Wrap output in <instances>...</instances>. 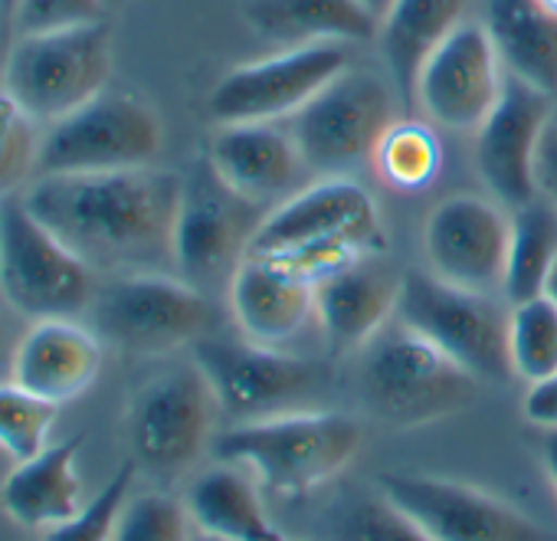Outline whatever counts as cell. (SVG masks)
Returning a JSON list of instances; mask_svg holds the SVG:
<instances>
[{"label": "cell", "mask_w": 557, "mask_h": 541, "mask_svg": "<svg viewBox=\"0 0 557 541\" xmlns=\"http://www.w3.org/2000/svg\"><path fill=\"white\" fill-rule=\"evenodd\" d=\"M466 0H394L381 21L377 40L400 99L413 106V89L423 63L462 24Z\"/></svg>", "instance_id": "obj_26"}, {"label": "cell", "mask_w": 557, "mask_h": 541, "mask_svg": "<svg viewBox=\"0 0 557 541\" xmlns=\"http://www.w3.org/2000/svg\"><path fill=\"white\" fill-rule=\"evenodd\" d=\"M534 174H537V194L557 207V122H550L544 138H541Z\"/></svg>", "instance_id": "obj_38"}, {"label": "cell", "mask_w": 557, "mask_h": 541, "mask_svg": "<svg viewBox=\"0 0 557 541\" xmlns=\"http://www.w3.org/2000/svg\"><path fill=\"white\" fill-rule=\"evenodd\" d=\"M397 319L479 381L498 384L515 374L508 358V316L492 293L459 290L413 269L400 280Z\"/></svg>", "instance_id": "obj_10"}, {"label": "cell", "mask_w": 557, "mask_h": 541, "mask_svg": "<svg viewBox=\"0 0 557 541\" xmlns=\"http://www.w3.org/2000/svg\"><path fill=\"white\" fill-rule=\"evenodd\" d=\"M99 276L27 207L24 194L0 200V303L24 322L79 319Z\"/></svg>", "instance_id": "obj_4"}, {"label": "cell", "mask_w": 557, "mask_h": 541, "mask_svg": "<svg viewBox=\"0 0 557 541\" xmlns=\"http://www.w3.org/2000/svg\"><path fill=\"white\" fill-rule=\"evenodd\" d=\"M364 430L335 410H299L249 423H230L213 437V456L236 463L269 489L302 495L335 479L361 450Z\"/></svg>", "instance_id": "obj_2"}, {"label": "cell", "mask_w": 557, "mask_h": 541, "mask_svg": "<svg viewBox=\"0 0 557 541\" xmlns=\"http://www.w3.org/2000/svg\"><path fill=\"white\" fill-rule=\"evenodd\" d=\"M358 355V391L364 407L397 430L436 423L466 410L482 384L397 316Z\"/></svg>", "instance_id": "obj_3"}, {"label": "cell", "mask_w": 557, "mask_h": 541, "mask_svg": "<svg viewBox=\"0 0 557 541\" xmlns=\"http://www.w3.org/2000/svg\"><path fill=\"white\" fill-rule=\"evenodd\" d=\"M57 404L40 401L14 381H0V453L24 463L50 446Z\"/></svg>", "instance_id": "obj_33"}, {"label": "cell", "mask_w": 557, "mask_h": 541, "mask_svg": "<svg viewBox=\"0 0 557 541\" xmlns=\"http://www.w3.org/2000/svg\"><path fill=\"white\" fill-rule=\"evenodd\" d=\"M505 86L502 60L482 24L462 21L423 63L413 106L449 132H475L495 109Z\"/></svg>", "instance_id": "obj_17"}, {"label": "cell", "mask_w": 557, "mask_h": 541, "mask_svg": "<svg viewBox=\"0 0 557 541\" xmlns=\"http://www.w3.org/2000/svg\"><path fill=\"white\" fill-rule=\"evenodd\" d=\"M112 34L102 21L14 34L0 86L40 125H53L109 89Z\"/></svg>", "instance_id": "obj_5"}, {"label": "cell", "mask_w": 557, "mask_h": 541, "mask_svg": "<svg viewBox=\"0 0 557 541\" xmlns=\"http://www.w3.org/2000/svg\"><path fill=\"white\" fill-rule=\"evenodd\" d=\"M79 446L83 437H70L50 443L37 456L14 463L8 479L0 482V505L4 512L37 531H50L70 521L83 505V479H79Z\"/></svg>", "instance_id": "obj_23"}, {"label": "cell", "mask_w": 557, "mask_h": 541, "mask_svg": "<svg viewBox=\"0 0 557 541\" xmlns=\"http://www.w3.org/2000/svg\"><path fill=\"white\" fill-rule=\"evenodd\" d=\"M40 122L0 86V200L24 194L40 177Z\"/></svg>", "instance_id": "obj_31"}, {"label": "cell", "mask_w": 557, "mask_h": 541, "mask_svg": "<svg viewBox=\"0 0 557 541\" xmlns=\"http://www.w3.org/2000/svg\"><path fill=\"white\" fill-rule=\"evenodd\" d=\"M508 358L511 371L528 384L557 371V306L547 293L511 306Z\"/></svg>", "instance_id": "obj_30"}, {"label": "cell", "mask_w": 557, "mask_h": 541, "mask_svg": "<svg viewBox=\"0 0 557 541\" xmlns=\"http://www.w3.org/2000/svg\"><path fill=\"white\" fill-rule=\"evenodd\" d=\"M24 329H27V322L0 303V381H11L14 352H17V342H21Z\"/></svg>", "instance_id": "obj_39"}, {"label": "cell", "mask_w": 557, "mask_h": 541, "mask_svg": "<svg viewBox=\"0 0 557 541\" xmlns=\"http://www.w3.org/2000/svg\"><path fill=\"white\" fill-rule=\"evenodd\" d=\"M550 122L554 96L505 73L495 109L475 128V171L505 210L537 197V148Z\"/></svg>", "instance_id": "obj_16"}, {"label": "cell", "mask_w": 557, "mask_h": 541, "mask_svg": "<svg viewBox=\"0 0 557 541\" xmlns=\"http://www.w3.org/2000/svg\"><path fill=\"white\" fill-rule=\"evenodd\" d=\"M187 512L197 531L226 541H283L259 499V489L236 463H220L200 472L187 489Z\"/></svg>", "instance_id": "obj_27"}, {"label": "cell", "mask_w": 557, "mask_h": 541, "mask_svg": "<svg viewBox=\"0 0 557 541\" xmlns=\"http://www.w3.org/2000/svg\"><path fill=\"white\" fill-rule=\"evenodd\" d=\"M338 243L361 253H384V223L374 197L351 177H319L262 217L249 253L275 256L302 246Z\"/></svg>", "instance_id": "obj_14"}, {"label": "cell", "mask_w": 557, "mask_h": 541, "mask_svg": "<svg viewBox=\"0 0 557 541\" xmlns=\"http://www.w3.org/2000/svg\"><path fill=\"white\" fill-rule=\"evenodd\" d=\"M537 4H541L544 11H550V14L557 17V0H537Z\"/></svg>", "instance_id": "obj_47"}, {"label": "cell", "mask_w": 557, "mask_h": 541, "mask_svg": "<svg viewBox=\"0 0 557 541\" xmlns=\"http://www.w3.org/2000/svg\"><path fill=\"white\" fill-rule=\"evenodd\" d=\"M397 86L371 70L348 66L325 83L286 128L309 168L319 177H348L374 158L377 142L397 122Z\"/></svg>", "instance_id": "obj_7"}, {"label": "cell", "mask_w": 557, "mask_h": 541, "mask_svg": "<svg viewBox=\"0 0 557 541\" xmlns=\"http://www.w3.org/2000/svg\"><path fill=\"white\" fill-rule=\"evenodd\" d=\"M0 8L8 11V17H11V24H14V11H17V0H0Z\"/></svg>", "instance_id": "obj_44"}, {"label": "cell", "mask_w": 557, "mask_h": 541, "mask_svg": "<svg viewBox=\"0 0 557 541\" xmlns=\"http://www.w3.org/2000/svg\"><path fill=\"white\" fill-rule=\"evenodd\" d=\"M226 290L243 339L259 345L283 348L315 316V283L272 256L246 253Z\"/></svg>", "instance_id": "obj_21"}, {"label": "cell", "mask_w": 557, "mask_h": 541, "mask_svg": "<svg viewBox=\"0 0 557 541\" xmlns=\"http://www.w3.org/2000/svg\"><path fill=\"white\" fill-rule=\"evenodd\" d=\"M249 27L278 47L309 44H361L374 40L381 24L358 0H249Z\"/></svg>", "instance_id": "obj_24"}, {"label": "cell", "mask_w": 557, "mask_h": 541, "mask_svg": "<svg viewBox=\"0 0 557 541\" xmlns=\"http://www.w3.org/2000/svg\"><path fill=\"white\" fill-rule=\"evenodd\" d=\"M102 4H106V11H119V8L128 4V0H102Z\"/></svg>", "instance_id": "obj_46"}, {"label": "cell", "mask_w": 557, "mask_h": 541, "mask_svg": "<svg viewBox=\"0 0 557 541\" xmlns=\"http://www.w3.org/2000/svg\"><path fill=\"white\" fill-rule=\"evenodd\" d=\"M99 368L102 342L89 325L76 319H40L27 322L17 342L11 381L40 401L63 407L96 384Z\"/></svg>", "instance_id": "obj_20"}, {"label": "cell", "mask_w": 557, "mask_h": 541, "mask_svg": "<svg viewBox=\"0 0 557 541\" xmlns=\"http://www.w3.org/2000/svg\"><path fill=\"white\" fill-rule=\"evenodd\" d=\"M207 161L223 177V184L259 207L275 197H286L309 171L289 128L275 122L220 125Z\"/></svg>", "instance_id": "obj_22"}, {"label": "cell", "mask_w": 557, "mask_h": 541, "mask_svg": "<svg viewBox=\"0 0 557 541\" xmlns=\"http://www.w3.org/2000/svg\"><path fill=\"white\" fill-rule=\"evenodd\" d=\"M554 122H557V99H554Z\"/></svg>", "instance_id": "obj_48"}, {"label": "cell", "mask_w": 557, "mask_h": 541, "mask_svg": "<svg viewBox=\"0 0 557 541\" xmlns=\"http://www.w3.org/2000/svg\"><path fill=\"white\" fill-rule=\"evenodd\" d=\"M508 230L511 213L502 210L498 200H485L475 194L440 200L423 230L430 273L449 286L472 293L502 290Z\"/></svg>", "instance_id": "obj_18"}, {"label": "cell", "mask_w": 557, "mask_h": 541, "mask_svg": "<svg viewBox=\"0 0 557 541\" xmlns=\"http://www.w3.org/2000/svg\"><path fill=\"white\" fill-rule=\"evenodd\" d=\"M550 299H554V306H557V266H554V273H550V280H547V290H544Z\"/></svg>", "instance_id": "obj_43"}, {"label": "cell", "mask_w": 557, "mask_h": 541, "mask_svg": "<svg viewBox=\"0 0 557 541\" xmlns=\"http://www.w3.org/2000/svg\"><path fill=\"white\" fill-rule=\"evenodd\" d=\"M259 204L239 197L210 161L197 164L181 187V210L174 223V269L200 293L220 280H233L239 259L262 223Z\"/></svg>", "instance_id": "obj_12"}, {"label": "cell", "mask_w": 557, "mask_h": 541, "mask_svg": "<svg viewBox=\"0 0 557 541\" xmlns=\"http://www.w3.org/2000/svg\"><path fill=\"white\" fill-rule=\"evenodd\" d=\"M194 361L207 374L220 414L230 423L319 410L332 388L329 365L249 339L203 335L194 342Z\"/></svg>", "instance_id": "obj_6"}, {"label": "cell", "mask_w": 557, "mask_h": 541, "mask_svg": "<svg viewBox=\"0 0 557 541\" xmlns=\"http://www.w3.org/2000/svg\"><path fill=\"white\" fill-rule=\"evenodd\" d=\"M374 168L397 190H423L443 171V142L426 122H394L374 148Z\"/></svg>", "instance_id": "obj_29"}, {"label": "cell", "mask_w": 557, "mask_h": 541, "mask_svg": "<svg viewBox=\"0 0 557 541\" xmlns=\"http://www.w3.org/2000/svg\"><path fill=\"white\" fill-rule=\"evenodd\" d=\"M524 417L541 430H557V371L534 381L521 404Z\"/></svg>", "instance_id": "obj_37"}, {"label": "cell", "mask_w": 557, "mask_h": 541, "mask_svg": "<svg viewBox=\"0 0 557 541\" xmlns=\"http://www.w3.org/2000/svg\"><path fill=\"white\" fill-rule=\"evenodd\" d=\"M400 280L381 259L364 253L315 283V319L335 358L361 352L394 316Z\"/></svg>", "instance_id": "obj_19"}, {"label": "cell", "mask_w": 557, "mask_h": 541, "mask_svg": "<svg viewBox=\"0 0 557 541\" xmlns=\"http://www.w3.org/2000/svg\"><path fill=\"white\" fill-rule=\"evenodd\" d=\"M194 534L197 525L187 512V502L168 492H145L128 495L112 541H190Z\"/></svg>", "instance_id": "obj_34"}, {"label": "cell", "mask_w": 557, "mask_h": 541, "mask_svg": "<svg viewBox=\"0 0 557 541\" xmlns=\"http://www.w3.org/2000/svg\"><path fill=\"white\" fill-rule=\"evenodd\" d=\"M216 394L200 365L181 361L135 388L125 410V437L138 469L154 479L184 476L207 446L220 420Z\"/></svg>", "instance_id": "obj_8"}, {"label": "cell", "mask_w": 557, "mask_h": 541, "mask_svg": "<svg viewBox=\"0 0 557 541\" xmlns=\"http://www.w3.org/2000/svg\"><path fill=\"white\" fill-rule=\"evenodd\" d=\"M184 177L135 168L109 174H40L27 207L99 280L174 269V223Z\"/></svg>", "instance_id": "obj_1"}, {"label": "cell", "mask_w": 557, "mask_h": 541, "mask_svg": "<svg viewBox=\"0 0 557 541\" xmlns=\"http://www.w3.org/2000/svg\"><path fill=\"white\" fill-rule=\"evenodd\" d=\"M502 70L557 99V17L537 0H485L482 21Z\"/></svg>", "instance_id": "obj_25"}, {"label": "cell", "mask_w": 557, "mask_h": 541, "mask_svg": "<svg viewBox=\"0 0 557 541\" xmlns=\"http://www.w3.org/2000/svg\"><path fill=\"white\" fill-rule=\"evenodd\" d=\"M135 459H125L119 466V472L99 489L96 499H86V505L63 525L44 531L40 541H112L115 538V525H119V515L132 495V485H135Z\"/></svg>", "instance_id": "obj_35"}, {"label": "cell", "mask_w": 557, "mask_h": 541, "mask_svg": "<svg viewBox=\"0 0 557 541\" xmlns=\"http://www.w3.org/2000/svg\"><path fill=\"white\" fill-rule=\"evenodd\" d=\"M351 66L348 44H309L230 70L210 93L216 125L278 122L296 115L325 83Z\"/></svg>", "instance_id": "obj_13"}, {"label": "cell", "mask_w": 557, "mask_h": 541, "mask_svg": "<svg viewBox=\"0 0 557 541\" xmlns=\"http://www.w3.org/2000/svg\"><path fill=\"white\" fill-rule=\"evenodd\" d=\"M283 541H289V538H283Z\"/></svg>", "instance_id": "obj_49"}, {"label": "cell", "mask_w": 557, "mask_h": 541, "mask_svg": "<svg viewBox=\"0 0 557 541\" xmlns=\"http://www.w3.org/2000/svg\"><path fill=\"white\" fill-rule=\"evenodd\" d=\"M164 128L158 112L132 96L106 89L66 119L47 125L40 174H109L151 168Z\"/></svg>", "instance_id": "obj_11"}, {"label": "cell", "mask_w": 557, "mask_h": 541, "mask_svg": "<svg viewBox=\"0 0 557 541\" xmlns=\"http://www.w3.org/2000/svg\"><path fill=\"white\" fill-rule=\"evenodd\" d=\"M358 4H361V8L377 21V24H381V21L387 17V11L394 8V0H358Z\"/></svg>", "instance_id": "obj_42"}, {"label": "cell", "mask_w": 557, "mask_h": 541, "mask_svg": "<svg viewBox=\"0 0 557 541\" xmlns=\"http://www.w3.org/2000/svg\"><path fill=\"white\" fill-rule=\"evenodd\" d=\"M511 213L508 259H505V299L511 306L544 296L557 266V207L547 197H534Z\"/></svg>", "instance_id": "obj_28"}, {"label": "cell", "mask_w": 557, "mask_h": 541, "mask_svg": "<svg viewBox=\"0 0 557 541\" xmlns=\"http://www.w3.org/2000/svg\"><path fill=\"white\" fill-rule=\"evenodd\" d=\"M541 459H544L547 479H550V482H554V489H557V430H547L544 446H541Z\"/></svg>", "instance_id": "obj_40"}, {"label": "cell", "mask_w": 557, "mask_h": 541, "mask_svg": "<svg viewBox=\"0 0 557 541\" xmlns=\"http://www.w3.org/2000/svg\"><path fill=\"white\" fill-rule=\"evenodd\" d=\"M89 329L102 345L128 355H171L210 329L207 296L171 273H135L99 280Z\"/></svg>", "instance_id": "obj_9"}, {"label": "cell", "mask_w": 557, "mask_h": 541, "mask_svg": "<svg viewBox=\"0 0 557 541\" xmlns=\"http://www.w3.org/2000/svg\"><path fill=\"white\" fill-rule=\"evenodd\" d=\"M102 0H17L14 34H40L102 21Z\"/></svg>", "instance_id": "obj_36"}, {"label": "cell", "mask_w": 557, "mask_h": 541, "mask_svg": "<svg viewBox=\"0 0 557 541\" xmlns=\"http://www.w3.org/2000/svg\"><path fill=\"white\" fill-rule=\"evenodd\" d=\"M190 541H226V538H216V534H207V531H197Z\"/></svg>", "instance_id": "obj_45"}, {"label": "cell", "mask_w": 557, "mask_h": 541, "mask_svg": "<svg viewBox=\"0 0 557 541\" xmlns=\"http://www.w3.org/2000/svg\"><path fill=\"white\" fill-rule=\"evenodd\" d=\"M332 541H433L407 512H400L384 492L351 495L329 515Z\"/></svg>", "instance_id": "obj_32"}, {"label": "cell", "mask_w": 557, "mask_h": 541, "mask_svg": "<svg viewBox=\"0 0 557 541\" xmlns=\"http://www.w3.org/2000/svg\"><path fill=\"white\" fill-rule=\"evenodd\" d=\"M377 489L433 541H547L524 512L469 482L387 472L377 479Z\"/></svg>", "instance_id": "obj_15"}, {"label": "cell", "mask_w": 557, "mask_h": 541, "mask_svg": "<svg viewBox=\"0 0 557 541\" xmlns=\"http://www.w3.org/2000/svg\"><path fill=\"white\" fill-rule=\"evenodd\" d=\"M14 34V24H11V17H8V11L0 8V66H4V57H8V47H11V37Z\"/></svg>", "instance_id": "obj_41"}]
</instances>
